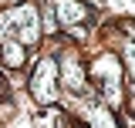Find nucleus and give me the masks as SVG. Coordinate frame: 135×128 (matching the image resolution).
<instances>
[{
	"label": "nucleus",
	"instance_id": "7",
	"mask_svg": "<svg viewBox=\"0 0 135 128\" xmlns=\"http://www.w3.org/2000/svg\"><path fill=\"white\" fill-rule=\"evenodd\" d=\"M64 84H68V88H74V91H81V88H84V74H81V67H78V61H74V57H68Z\"/></svg>",
	"mask_w": 135,
	"mask_h": 128
},
{
	"label": "nucleus",
	"instance_id": "8",
	"mask_svg": "<svg viewBox=\"0 0 135 128\" xmlns=\"http://www.w3.org/2000/svg\"><path fill=\"white\" fill-rule=\"evenodd\" d=\"M125 57H128V71H132V88H135V44L125 47Z\"/></svg>",
	"mask_w": 135,
	"mask_h": 128
},
{
	"label": "nucleus",
	"instance_id": "1",
	"mask_svg": "<svg viewBox=\"0 0 135 128\" xmlns=\"http://www.w3.org/2000/svg\"><path fill=\"white\" fill-rule=\"evenodd\" d=\"M41 37V20H37V7L34 3H17L0 17V44H20V47H34Z\"/></svg>",
	"mask_w": 135,
	"mask_h": 128
},
{
	"label": "nucleus",
	"instance_id": "4",
	"mask_svg": "<svg viewBox=\"0 0 135 128\" xmlns=\"http://www.w3.org/2000/svg\"><path fill=\"white\" fill-rule=\"evenodd\" d=\"M88 20H91V10L81 0H57V24L78 27V24H88Z\"/></svg>",
	"mask_w": 135,
	"mask_h": 128
},
{
	"label": "nucleus",
	"instance_id": "3",
	"mask_svg": "<svg viewBox=\"0 0 135 128\" xmlns=\"http://www.w3.org/2000/svg\"><path fill=\"white\" fill-rule=\"evenodd\" d=\"M57 78H61L57 61H54V57H41L37 67H34V78H31V95L37 98L41 105L57 101Z\"/></svg>",
	"mask_w": 135,
	"mask_h": 128
},
{
	"label": "nucleus",
	"instance_id": "6",
	"mask_svg": "<svg viewBox=\"0 0 135 128\" xmlns=\"http://www.w3.org/2000/svg\"><path fill=\"white\" fill-rule=\"evenodd\" d=\"M88 125L91 128H118V121H115V115H112V108L98 105V108H91V115H88Z\"/></svg>",
	"mask_w": 135,
	"mask_h": 128
},
{
	"label": "nucleus",
	"instance_id": "5",
	"mask_svg": "<svg viewBox=\"0 0 135 128\" xmlns=\"http://www.w3.org/2000/svg\"><path fill=\"white\" fill-rule=\"evenodd\" d=\"M0 57H3V64L7 67H24V61H27V47H20V44H0Z\"/></svg>",
	"mask_w": 135,
	"mask_h": 128
},
{
	"label": "nucleus",
	"instance_id": "2",
	"mask_svg": "<svg viewBox=\"0 0 135 128\" xmlns=\"http://www.w3.org/2000/svg\"><path fill=\"white\" fill-rule=\"evenodd\" d=\"M91 81L101 88L108 105L122 101V64H118L115 54H101V57L91 61Z\"/></svg>",
	"mask_w": 135,
	"mask_h": 128
}]
</instances>
